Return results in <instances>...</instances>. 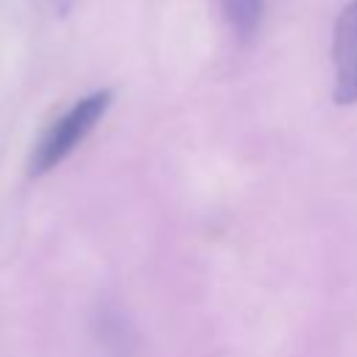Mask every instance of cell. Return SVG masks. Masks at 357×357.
Returning <instances> with one entry per match:
<instances>
[{
    "label": "cell",
    "mask_w": 357,
    "mask_h": 357,
    "mask_svg": "<svg viewBox=\"0 0 357 357\" xmlns=\"http://www.w3.org/2000/svg\"><path fill=\"white\" fill-rule=\"evenodd\" d=\"M109 103H112V92L109 89H98V92L84 95L61 117H56L47 126V131L42 134V139L36 142V148L31 153L28 173L33 178H39V176L50 173L53 167H59L89 137V131L100 123V117L106 114Z\"/></svg>",
    "instance_id": "6da1fadb"
},
{
    "label": "cell",
    "mask_w": 357,
    "mask_h": 357,
    "mask_svg": "<svg viewBox=\"0 0 357 357\" xmlns=\"http://www.w3.org/2000/svg\"><path fill=\"white\" fill-rule=\"evenodd\" d=\"M335 59V103H357V0L343 6L332 36Z\"/></svg>",
    "instance_id": "7a4b0ae2"
},
{
    "label": "cell",
    "mask_w": 357,
    "mask_h": 357,
    "mask_svg": "<svg viewBox=\"0 0 357 357\" xmlns=\"http://www.w3.org/2000/svg\"><path fill=\"white\" fill-rule=\"evenodd\" d=\"M226 20L240 42H251L262 25L265 0H223Z\"/></svg>",
    "instance_id": "3957f363"
},
{
    "label": "cell",
    "mask_w": 357,
    "mask_h": 357,
    "mask_svg": "<svg viewBox=\"0 0 357 357\" xmlns=\"http://www.w3.org/2000/svg\"><path fill=\"white\" fill-rule=\"evenodd\" d=\"M95 332L98 340L103 343V349L114 357H123V351L131 349V326L123 321V315L114 307H103L98 321H95Z\"/></svg>",
    "instance_id": "277c9868"
}]
</instances>
